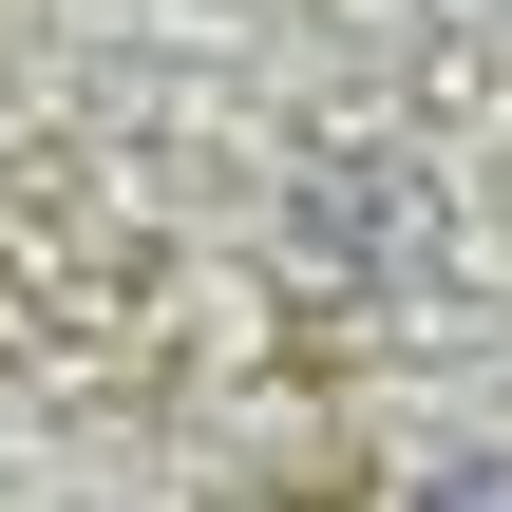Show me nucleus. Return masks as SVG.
I'll return each instance as SVG.
<instances>
[{
    "label": "nucleus",
    "mask_w": 512,
    "mask_h": 512,
    "mask_svg": "<svg viewBox=\"0 0 512 512\" xmlns=\"http://www.w3.org/2000/svg\"><path fill=\"white\" fill-rule=\"evenodd\" d=\"M437 512H512V456H475V475H456V494H437Z\"/></svg>",
    "instance_id": "f257e3e1"
}]
</instances>
